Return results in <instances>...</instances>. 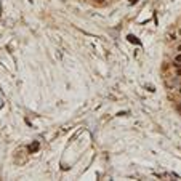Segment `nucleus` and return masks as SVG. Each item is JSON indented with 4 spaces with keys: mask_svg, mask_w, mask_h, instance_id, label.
I'll list each match as a JSON object with an SVG mask.
<instances>
[{
    "mask_svg": "<svg viewBox=\"0 0 181 181\" xmlns=\"http://www.w3.org/2000/svg\"><path fill=\"white\" fill-rule=\"evenodd\" d=\"M178 39H179V37H178V34H176V29L170 31V32L167 34V40H168V42H176Z\"/></svg>",
    "mask_w": 181,
    "mask_h": 181,
    "instance_id": "obj_1",
    "label": "nucleus"
},
{
    "mask_svg": "<svg viewBox=\"0 0 181 181\" xmlns=\"http://www.w3.org/2000/svg\"><path fill=\"white\" fill-rule=\"evenodd\" d=\"M173 64L175 66H181V53H175V56H173Z\"/></svg>",
    "mask_w": 181,
    "mask_h": 181,
    "instance_id": "obj_2",
    "label": "nucleus"
},
{
    "mask_svg": "<svg viewBox=\"0 0 181 181\" xmlns=\"http://www.w3.org/2000/svg\"><path fill=\"white\" fill-rule=\"evenodd\" d=\"M176 34H178V37L181 39V26H179V27H176Z\"/></svg>",
    "mask_w": 181,
    "mask_h": 181,
    "instance_id": "obj_3",
    "label": "nucleus"
},
{
    "mask_svg": "<svg viewBox=\"0 0 181 181\" xmlns=\"http://www.w3.org/2000/svg\"><path fill=\"white\" fill-rule=\"evenodd\" d=\"M175 51H176V53H181V43L176 45V50H175Z\"/></svg>",
    "mask_w": 181,
    "mask_h": 181,
    "instance_id": "obj_4",
    "label": "nucleus"
},
{
    "mask_svg": "<svg viewBox=\"0 0 181 181\" xmlns=\"http://www.w3.org/2000/svg\"><path fill=\"white\" fill-rule=\"evenodd\" d=\"M95 2H96V3H104L106 0H95Z\"/></svg>",
    "mask_w": 181,
    "mask_h": 181,
    "instance_id": "obj_5",
    "label": "nucleus"
},
{
    "mask_svg": "<svg viewBox=\"0 0 181 181\" xmlns=\"http://www.w3.org/2000/svg\"><path fill=\"white\" fill-rule=\"evenodd\" d=\"M135 3H138V0H131L130 2V5H135Z\"/></svg>",
    "mask_w": 181,
    "mask_h": 181,
    "instance_id": "obj_6",
    "label": "nucleus"
}]
</instances>
